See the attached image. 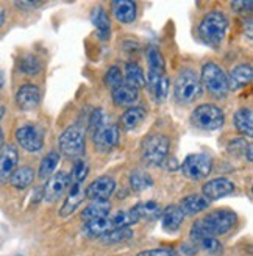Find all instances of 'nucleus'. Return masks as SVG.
I'll return each mask as SVG.
<instances>
[{"mask_svg": "<svg viewBox=\"0 0 253 256\" xmlns=\"http://www.w3.org/2000/svg\"><path fill=\"white\" fill-rule=\"evenodd\" d=\"M226 30H228V18L222 11H211L200 22L198 36L206 46L216 48L224 42Z\"/></svg>", "mask_w": 253, "mask_h": 256, "instance_id": "obj_1", "label": "nucleus"}, {"mask_svg": "<svg viewBox=\"0 0 253 256\" xmlns=\"http://www.w3.org/2000/svg\"><path fill=\"white\" fill-rule=\"evenodd\" d=\"M200 84L206 88V91L216 98H222L228 94V75L216 62H206L202 68L200 74Z\"/></svg>", "mask_w": 253, "mask_h": 256, "instance_id": "obj_2", "label": "nucleus"}, {"mask_svg": "<svg viewBox=\"0 0 253 256\" xmlns=\"http://www.w3.org/2000/svg\"><path fill=\"white\" fill-rule=\"evenodd\" d=\"M202 96V84L198 76L191 69H183L176 75L174 83V97L178 104L188 105Z\"/></svg>", "mask_w": 253, "mask_h": 256, "instance_id": "obj_3", "label": "nucleus"}, {"mask_svg": "<svg viewBox=\"0 0 253 256\" xmlns=\"http://www.w3.org/2000/svg\"><path fill=\"white\" fill-rule=\"evenodd\" d=\"M170 150V140L168 136H164L161 133H154L148 134L142 140V160L148 166H162L168 161Z\"/></svg>", "mask_w": 253, "mask_h": 256, "instance_id": "obj_4", "label": "nucleus"}, {"mask_svg": "<svg viewBox=\"0 0 253 256\" xmlns=\"http://www.w3.org/2000/svg\"><path fill=\"white\" fill-rule=\"evenodd\" d=\"M60 152L68 158H82L86 150V132L78 124L68 126L60 136Z\"/></svg>", "mask_w": 253, "mask_h": 256, "instance_id": "obj_5", "label": "nucleus"}, {"mask_svg": "<svg viewBox=\"0 0 253 256\" xmlns=\"http://www.w3.org/2000/svg\"><path fill=\"white\" fill-rule=\"evenodd\" d=\"M200 224L208 238H218L233 228V225L236 224V214L226 208L216 210L208 212L204 219H200Z\"/></svg>", "mask_w": 253, "mask_h": 256, "instance_id": "obj_6", "label": "nucleus"}, {"mask_svg": "<svg viewBox=\"0 0 253 256\" xmlns=\"http://www.w3.org/2000/svg\"><path fill=\"white\" fill-rule=\"evenodd\" d=\"M191 120H192V124L197 128H200V130L216 132V130H219V128L224 126V124H225V114L216 105L204 104V105H198L192 111Z\"/></svg>", "mask_w": 253, "mask_h": 256, "instance_id": "obj_7", "label": "nucleus"}, {"mask_svg": "<svg viewBox=\"0 0 253 256\" xmlns=\"http://www.w3.org/2000/svg\"><path fill=\"white\" fill-rule=\"evenodd\" d=\"M212 170V160L206 153H192L182 164V172L189 180H204Z\"/></svg>", "mask_w": 253, "mask_h": 256, "instance_id": "obj_8", "label": "nucleus"}, {"mask_svg": "<svg viewBox=\"0 0 253 256\" xmlns=\"http://www.w3.org/2000/svg\"><path fill=\"white\" fill-rule=\"evenodd\" d=\"M16 140L18 144L30 153H38L41 152L44 147V136L42 132L36 125L27 124L22 125L16 130Z\"/></svg>", "mask_w": 253, "mask_h": 256, "instance_id": "obj_9", "label": "nucleus"}, {"mask_svg": "<svg viewBox=\"0 0 253 256\" xmlns=\"http://www.w3.org/2000/svg\"><path fill=\"white\" fill-rule=\"evenodd\" d=\"M70 175L64 170H60L56 174H54L48 178L46 186H44V194L42 198L47 203H54L55 200H58L64 192L69 189L70 186Z\"/></svg>", "mask_w": 253, "mask_h": 256, "instance_id": "obj_10", "label": "nucleus"}, {"mask_svg": "<svg viewBox=\"0 0 253 256\" xmlns=\"http://www.w3.org/2000/svg\"><path fill=\"white\" fill-rule=\"evenodd\" d=\"M92 138L97 150L102 153H108L111 150H114L119 144V138H120L119 126L114 124H105L92 134Z\"/></svg>", "mask_w": 253, "mask_h": 256, "instance_id": "obj_11", "label": "nucleus"}, {"mask_svg": "<svg viewBox=\"0 0 253 256\" xmlns=\"http://www.w3.org/2000/svg\"><path fill=\"white\" fill-rule=\"evenodd\" d=\"M114 190H116L114 178L105 175L96 178L91 184H88V188L84 189V194L86 198H90L91 202H106Z\"/></svg>", "mask_w": 253, "mask_h": 256, "instance_id": "obj_12", "label": "nucleus"}, {"mask_svg": "<svg viewBox=\"0 0 253 256\" xmlns=\"http://www.w3.org/2000/svg\"><path fill=\"white\" fill-rule=\"evenodd\" d=\"M234 190V184L233 182H230L228 178H212V180L206 182L202 188V196H204L208 202H214V200H219L224 198L226 196L233 194Z\"/></svg>", "mask_w": 253, "mask_h": 256, "instance_id": "obj_13", "label": "nucleus"}, {"mask_svg": "<svg viewBox=\"0 0 253 256\" xmlns=\"http://www.w3.org/2000/svg\"><path fill=\"white\" fill-rule=\"evenodd\" d=\"M19 162V153L14 146H4L0 148V184H4L10 180V176L12 175L18 169Z\"/></svg>", "mask_w": 253, "mask_h": 256, "instance_id": "obj_14", "label": "nucleus"}, {"mask_svg": "<svg viewBox=\"0 0 253 256\" xmlns=\"http://www.w3.org/2000/svg\"><path fill=\"white\" fill-rule=\"evenodd\" d=\"M41 102V91L40 88L33 83H25L18 89L16 94V104L22 111H32L34 110Z\"/></svg>", "mask_w": 253, "mask_h": 256, "instance_id": "obj_15", "label": "nucleus"}, {"mask_svg": "<svg viewBox=\"0 0 253 256\" xmlns=\"http://www.w3.org/2000/svg\"><path fill=\"white\" fill-rule=\"evenodd\" d=\"M84 198H86V194H84L83 183L70 182V186L68 189V197L64 198V203H62V206L60 210V216L61 217L72 216L75 211L78 210V206L83 203Z\"/></svg>", "mask_w": 253, "mask_h": 256, "instance_id": "obj_16", "label": "nucleus"}, {"mask_svg": "<svg viewBox=\"0 0 253 256\" xmlns=\"http://www.w3.org/2000/svg\"><path fill=\"white\" fill-rule=\"evenodd\" d=\"M184 219V214L178 208V204H170L161 211V224L164 232L168 233H176L180 230Z\"/></svg>", "mask_w": 253, "mask_h": 256, "instance_id": "obj_17", "label": "nucleus"}, {"mask_svg": "<svg viewBox=\"0 0 253 256\" xmlns=\"http://www.w3.org/2000/svg\"><path fill=\"white\" fill-rule=\"evenodd\" d=\"M114 18L122 24H133L138 14V6L132 0H116L111 4Z\"/></svg>", "mask_w": 253, "mask_h": 256, "instance_id": "obj_18", "label": "nucleus"}, {"mask_svg": "<svg viewBox=\"0 0 253 256\" xmlns=\"http://www.w3.org/2000/svg\"><path fill=\"white\" fill-rule=\"evenodd\" d=\"M252 78H253V70L250 64H239L228 75V86L233 91H238V89H242L247 84H250Z\"/></svg>", "mask_w": 253, "mask_h": 256, "instance_id": "obj_19", "label": "nucleus"}, {"mask_svg": "<svg viewBox=\"0 0 253 256\" xmlns=\"http://www.w3.org/2000/svg\"><path fill=\"white\" fill-rule=\"evenodd\" d=\"M146 56H147V66H148L146 80L148 78V76L166 75V64H164V56L160 52L158 47L150 46L147 48V52H146Z\"/></svg>", "mask_w": 253, "mask_h": 256, "instance_id": "obj_20", "label": "nucleus"}, {"mask_svg": "<svg viewBox=\"0 0 253 256\" xmlns=\"http://www.w3.org/2000/svg\"><path fill=\"white\" fill-rule=\"evenodd\" d=\"M91 22L97 30V34L102 41L110 40L111 36V22L106 11L102 6H96L91 12Z\"/></svg>", "mask_w": 253, "mask_h": 256, "instance_id": "obj_21", "label": "nucleus"}, {"mask_svg": "<svg viewBox=\"0 0 253 256\" xmlns=\"http://www.w3.org/2000/svg\"><path fill=\"white\" fill-rule=\"evenodd\" d=\"M111 94H112V102H114V105H118V106L133 105L134 102L139 98V91H138V89L130 86V84H126V83H122L116 89H112Z\"/></svg>", "mask_w": 253, "mask_h": 256, "instance_id": "obj_22", "label": "nucleus"}, {"mask_svg": "<svg viewBox=\"0 0 253 256\" xmlns=\"http://www.w3.org/2000/svg\"><path fill=\"white\" fill-rule=\"evenodd\" d=\"M124 83L136 88L138 91H139V88L147 86L144 69L139 66L138 62H134V61L126 62L125 64V70H124Z\"/></svg>", "mask_w": 253, "mask_h": 256, "instance_id": "obj_23", "label": "nucleus"}, {"mask_svg": "<svg viewBox=\"0 0 253 256\" xmlns=\"http://www.w3.org/2000/svg\"><path fill=\"white\" fill-rule=\"evenodd\" d=\"M208 206H210V202L200 194L188 196L178 204V208L182 210V212L184 216H196V214H198L202 211L208 210Z\"/></svg>", "mask_w": 253, "mask_h": 256, "instance_id": "obj_24", "label": "nucleus"}, {"mask_svg": "<svg viewBox=\"0 0 253 256\" xmlns=\"http://www.w3.org/2000/svg\"><path fill=\"white\" fill-rule=\"evenodd\" d=\"M233 122H234V128L239 133L247 138H252V134H253V112L250 108H239L234 112Z\"/></svg>", "mask_w": 253, "mask_h": 256, "instance_id": "obj_25", "label": "nucleus"}, {"mask_svg": "<svg viewBox=\"0 0 253 256\" xmlns=\"http://www.w3.org/2000/svg\"><path fill=\"white\" fill-rule=\"evenodd\" d=\"M133 211L136 212V216L139 217V220L146 219V220H155L161 217V206L160 203L155 200H147V202H141L138 203L133 208Z\"/></svg>", "mask_w": 253, "mask_h": 256, "instance_id": "obj_26", "label": "nucleus"}, {"mask_svg": "<svg viewBox=\"0 0 253 256\" xmlns=\"http://www.w3.org/2000/svg\"><path fill=\"white\" fill-rule=\"evenodd\" d=\"M111 212V204L110 202H91L82 212V219L94 220V219H102V217H108Z\"/></svg>", "mask_w": 253, "mask_h": 256, "instance_id": "obj_27", "label": "nucleus"}, {"mask_svg": "<svg viewBox=\"0 0 253 256\" xmlns=\"http://www.w3.org/2000/svg\"><path fill=\"white\" fill-rule=\"evenodd\" d=\"M34 180V170L30 166H22V168L16 169L10 176V183L16 189H27Z\"/></svg>", "mask_w": 253, "mask_h": 256, "instance_id": "obj_28", "label": "nucleus"}, {"mask_svg": "<svg viewBox=\"0 0 253 256\" xmlns=\"http://www.w3.org/2000/svg\"><path fill=\"white\" fill-rule=\"evenodd\" d=\"M169 86H170V82L168 78V75H162V76H158V78H150L147 80V88L156 102H162L164 98L168 97V92H169Z\"/></svg>", "mask_w": 253, "mask_h": 256, "instance_id": "obj_29", "label": "nucleus"}, {"mask_svg": "<svg viewBox=\"0 0 253 256\" xmlns=\"http://www.w3.org/2000/svg\"><path fill=\"white\" fill-rule=\"evenodd\" d=\"M144 119H146V110L141 106H132L122 114L120 124L125 130H134L136 126L142 124Z\"/></svg>", "mask_w": 253, "mask_h": 256, "instance_id": "obj_30", "label": "nucleus"}, {"mask_svg": "<svg viewBox=\"0 0 253 256\" xmlns=\"http://www.w3.org/2000/svg\"><path fill=\"white\" fill-rule=\"evenodd\" d=\"M111 230H112V224H111L110 216L102 217V219L88 220L84 224V232L88 236H91V238H102L104 234L111 232Z\"/></svg>", "mask_w": 253, "mask_h": 256, "instance_id": "obj_31", "label": "nucleus"}, {"mask_svg": "<svg viewBox=\"0 0 253 256\" xmlns=\"http://www.w3.org/2000/svg\"><path fill=\"white\" fill-rule=\"evenodd\" d=\"M60 160H61V155L58 152H48L47 155L42 158V161H41V164H40V178L41 180H46V178H50L54 174H55V170H56V168H58V164H60Z\"/></svg>", "mask_w": 253, "mask_h": 256, "instance_id": "obj_32", "label": "nucleus"}, {"mask_svg": "<svg viewBox=\"0 0 253 256\" xmlns=\"http://www.w3.org/2000/svg\"><path fill=\"white\" fill-rule=\"evenodd\" d=\"M112 230H119V228H130L132 225L139 222V217L136 212L132 210H125V211H118L114 216H110Z\"/></svg>", "mask_w": 253, "mask_h": 256, "instance_id": "obj_33", "label": "nucleus"}, {"mask_svg": "<svg viewBox=\"0 0 253 256\" xmlns=\"http://www.w3.org/2000/svg\"><path fill=\"white\" fill-rule=\"evenodd\" d=\"M228 153L233 156H241L246 158L248 162H252V144L247 142L246 139L239 138V139H233L228 144Z\"/></svg>", "mask_w": 253, "mask_h": 256, "instance_id": "obj_34", "label": "nucleus"}, {"mask_svg": "<svg viewBox=\"0 0 253 256\" xmlns=\"http://www.w3.org/2000/svg\"><path fill=\"white\" fill-rule=\"evenodd\" d=\"M133 234H134L133 230L130 228H119V230H111V232L100 238V240L105 242V244H119V242L132 239Z\"/></svg>", "mask_w": 253, "mask_h": 256, "instance_id": "obj_35", "label": "nucleus"}, {"mask_svg": "<svg viewBox=\"0 0 253 256\" xmlns=\"http://www.w3.org/2000/svg\"><path fill=\"white\" fill-rule=\"evenodd\" d=\"M152 184H154V180H152V176L148 174L141 172V170L132 172V175H130V186H132L133 190L141 192V190L148 189Z\"/></svg>", "mask_w": 253, "mask_h": 256, "instance_id": "obj_36", "label": "nucleus"}, {"mask_svg": "<svg viewBox=\"0 0 253 256\" xmlns=\"http://www.w3.org/2000/svg\"><path fill=\"white\" fill-rule=\"evenodd\" d=\"M19 69L27 75H36L41 70V62L33 55H25L19 61Z\"/></svg>", "mask_w": 253, "mask_h": 256, "instance_id": "obj_37", "label": "nucleus"}, {"mask_svg": "<svg viewBox=\"0 0 253 256\" xmlns=\"http://www.w3.org/2000/svg\"><path fill=\"white\" fill-rule=\"evenodd\" d=\"M105 84L111 89H116L118 86H120L124 83V72L120 70L119 66H111L106 74H105V78H104Z\"/></svg>", "mask_w": 253, "mask_h": 256, "instance_id": "obj_38", "label": "nucleus"}, {"mask_svg": "<svg viewBox=\"0 0 253 256\" xmlns=\"http://www.w3.org/2000/svg\"><path fill=\"white\" fill-rule=\"evenodd\" d=\"M88 174H90V166L84 160H78L74 166V170L70 174V180L75 183H84V180L88 178Z\"/></svg>", "mask_w": 253, "mask_h": 256, "instance_id": "obj_39", "label": "nucleus"}, {"mask_svg": "<svg viewBox=\"0 0 253 256\" xmlns=\"http://www.w3.org/2000/svg\"><path fill=\"white\" fill-rule=\"evenodd\" d=\"M105 124H106V122H105V114H104V111L100 110V108H96V110L91 112L90 119H88V125H90V132L94 134V133L98 130V128H102Z\"/></svg>", "mask_w": 253, "mask_h": 256, "instance_id": "obj_40", "label": "nucleus"}, {"mask_svg": "<svg viewBox=\"0 0 253 256\" xmlns=\"http://www.w3.org/2000/svg\"><path fill=\"white\" fill-rule=\"evenodd\" d=\"M136 256H176V252L169 247H161V248H152L139 252Z\"/></svg>", "mask_w": 253, "mask_h": 256, "instance_id": "obj_41", "label": "nucleus"}, {"mask_svg": "<svg viewBox=\"0 0 253 256\" xmlns=\"http://www.w3.org/2000/svg\"><path fill=\"white\" fill-rule=\"evenodd\" d=\"M198 244L202 248L210 252V253H218V252H220V247H222L220 242L216 238H205L204 240H200Z\"/></svg>", "mask_w": 253, "mask_h": 256, "instance_id": "obj_42", "label": "nucleus"}, {"mask_svg": "<svg viewBox=\"0 0 253 256\" xmlns=\"http://www.w3.org/2000/svg\"><path fill=\"white\" fill-rule=\"evenodd\" d=\"M232 8L236 11V12H250L252 8H253V2H232Z\"/></svg>", "mask_w": 253, "mask_h": 256, "instance_id": "obj_43", "label": "nucleus"}, {"mask_svg": "<svg viewBox=\"0 0 253 256\" xmlns=\"http://www.w3.org/2000/svg\"><path fill=\"white\" fill-rule=\"evenodd\" d=\"M182 252H183L184 254H188V256H194V254L198 252V248H197L196 244H183V246H182Z\"/></svg>", "mask_w": 253, "mask_h": 256, "instance_id": "obj_44", "label": "nucleus"}, {"mask_svg": "<svg viewBox=\"0 0 253 256\" xmlns=\"http://www.w3.org/2000/svg\"><path fill=\"white\" fill-rule=\"evenodd\" d=\"M14 5L18 8H22V10H33V8L40 6L42 4L41 2H14Z\"/></svg>", "mask_w": 253, "mask_h": 256, "instance_id": "obj_45", "label": "nucleus"}, {"mask_svg": "<svg viewBox=\"0 0 253 256\" xmlns=\"http://www.w3.org/2000/svg\"><path fill=\"white\" fill-rule=\"evenodd\" d=\"M4 22H5V12L4 10H0V27L4 25Z\"/></svg>", "mask_w": 253, "mask_h": 256, "instance_id": "obj_46", "label": "nucleus"}, {"mask_svg": "<svg viewBox=\"0 0 253 256\" xmlns=\"http://www.w3.org/2000/svg\"><path fill=\"white\" fill-rule=\"evenodd\" d=\"M4 147V130L0 128V148Z\"/></svg>", "mask_w": 253, "mask_h": 256, "instance_id": "obj_47", "label": "nucleus"}, {"mask_svg": "<svg viewBox=\"0 0 253 256\" xmlns=\"http://www.w3.org/2000/svg\"><path fill=\"white\" fill-rule=\"evenodd\" d=\"M4 72H2V69H0V89H2V86H4Z\"/></svg>", "mask_w": 253, "mask_h": 256, "instance_id": "obj_48", "label": "nucleus"}, {"mask_svg": "<svg viewBox=\"0 0 253 256\" xmlns=\"http://www.w3.org/2000/svg\"><path fill=\"white\" fill-rule=\"evenodd\" d=\"M4 112H5V108H4V106H0V118L4 116Z\"/></svg>", "mask_w": 253, "mask_h": 256, "instance_id": "obj_49", "label": "nucleus"}]
</instances>
